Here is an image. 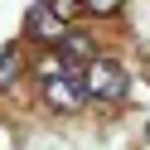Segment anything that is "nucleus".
Segmentation results:
<instances>
[{"label":"nucleus","instance_id":"1","mask_svg":"<svg viewBox=\"0 0 150 150\" xmlns=\"http://www.w3.org/2000/svg\"><path fill=\"white\" fill-rule=\"evenodd\" d=\"M82 87H87V97H97V102H121V97H126V87H131V78H126L121 63L92 58L87 73H82Z\"/></svg>","mask_w":150,"mask_h":150},{"label":"nucleus","instance_id":"2","mask_svg":"<svg viewBox=\"0 0 150 150\" xmlns=\"http://www.w3.org/2000/svg\"><path fill=\"white\" fill-rule=\"evenodd\" d=\"M44 102H49L53 111H82L87 87L73 78V68H49L44 73Z\"/></svg>","mask_w":150,"mask_h":150},{"label":"nucleus","instance_id":"3","mask_svg":"<svg viewBox=\"0 0 150 150\" xmlns=\"http://www.w3.org/2000/svg\"><path fill=\"white\" fill-rule=\"evenodd\" d=\"M29 34H34V39H44V44H63L68 24L58 20L53 5H34V10H29Z\"/></svg>","mask_w":150,"mask_h":150},{"label":"nucleus","instance_id":"4","mask_svg":"<svg viewBox=\"0 0 150 150\" xmlns=\"http://www.w3.org/2000/svg\"><path fill=\"white\" fill-rule=\"evenodd\" d=\"M58 49H63V58L73 63V73H78V63H92V44L82 39V34H63Z\"/></svg>","mask_w":150,"mask_h":150},{"label":"nucleus","instance_id":"5","mask_svg":"<svg viewBox=\"0 0 150 150\" xmlns=\"http://www.w3.org/2000/svg\"><path fill=\"white\" fill-rule=\"evenodd\" d=\"M15 78H20V49L10 44V49H0V87L15 82Z\"/></svg>","mask_w":150,"mask_h":150},{"label":"nucleus","instance_id":"6","mask_svg":"<svg viewBox=\"0 0 150 150\" xmlns=\"http://www.w3.org/2000/svg\"><path fill=\"white\" fill-rule=\"evenodd\" d=\"M87 10H92V15H116L121 0H87Z\"/></svg>","mask_w":150,"mask_h":150}]
</instances>
